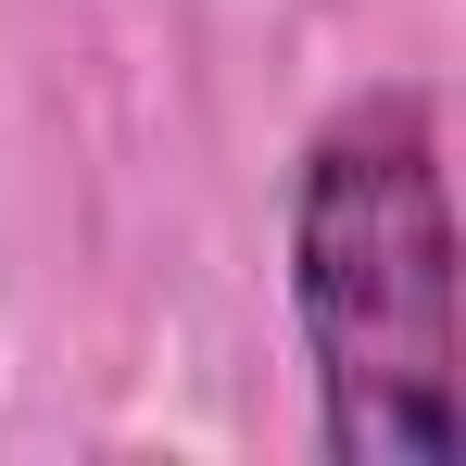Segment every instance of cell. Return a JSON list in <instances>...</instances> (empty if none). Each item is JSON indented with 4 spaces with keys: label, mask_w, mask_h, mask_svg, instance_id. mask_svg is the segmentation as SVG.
<instances>
[{
    "label": "cell",
    "mask_w": 466,
    "mask_h": 466,
    "mask_svg": "<svg viewBox=\"0 0 466 466\" xmlns=\"http://www.w3.org/2000/svg\"><path fill=\"white\" fill-rule=\"evenodd\" d=\"M290 328L340 466L454 454V189L416 76L353 88L290 164Z\"/></svg>",
    "instance_id": "6da1fadb"
}]
</instances>
